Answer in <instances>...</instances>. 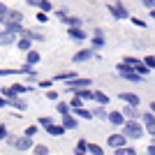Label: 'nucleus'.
I'll use <instances>...</instances> for the list:
<instances>
[{
	"label": "nucleus",
	"mask_w": 155,
	"mask_h": 155,
	"mask_svg": "<svg viewBox=\"0 0 155 155\" xmlns=\"http://www.w3.org/2000/svg\"><path fill=\"white\" fill-rule=\"evenodd\" d=\"M123 134L127 137V139H141L143 137V125L137 123V120H127V123L123 125Z\"/></svg>",
	"instance_id": "nucleus-1"
},
{
	"label": "nucleus",
	"mask_w": 155,
	"mask_h": 155,
	"mask_svg": "<svg viewBox=\"0 0 155 155\" xmlns=\"http://www.w3.org/2000/svg\"><path fill=\"white\" fill-rule=\"evenodd\" d=\"M9 143H12L14 148H19V150H30L32 148V139L30 137H9Z\"/></svg>",
	"instance_id": "nucleus-2"
},
{
	"label": "nucleus",
	"mask_w": 155,
	"mask_h": 155,
	"mask_svg": "<svg viewBox=\"0 0 155 155\" xmlns=\"http://www.w3.org/2000/svg\"><path fill=\"white\" fill-rule=\"evenodd\" d=\"M116 70H118V74H120L123 79H130V81H143V77H139V74H137V72L132 70V67H127L125 63H120V65L116 67Z\"/></svg>",
	"instance_id": "nucleus-3"
},
{
	"label": "nucleus",
	"mask_w": 155,
	"mask_h": 155,
	"mask_svg": "<svg viewBox=\"0 0 155 155\" xmlns=\"http://www.w3.org/2000/svg\"><path fill=\"white\" fill-rule=\"evenodd\" d=\"M88 86H93L91 79H72L70 84H67V91H70V93H77V91H84V88H88Z\"/></svg>",
	"instance_id": "nucleus-4"
},
{
	"label": "nucleus",
	"mask_w": 155,
	"mask_h": 155,
	"mask_svg": "<svg viewBox=\"0 0 155 155\" xmlns=\"http://www.w3.org/2000/svg\"><path fill=\"white\" fill-rule=\"evenodd\" d=\"M107 141H109L111 148H125V143H127V137H125V134H111Z\"/></svg>",
	"instance_id": "nucleus-5"
},
{
	"label": "nucleus",
	"mask_w": 155,
	"mask_h": 155,
	"mask_svg": "<svg viewBox=\"0 0 155 155\" xmlns=\"http://www.w3.org/2000/svg\"><path fill=\"white\" fill-rule=\"evenodd\" d=\"M93 58V49H81L72 56V63H84V60H91Z\"/></svg>",
	"instance_id": "nucleus-6"
},
{
	"label": "nucleus",
	"mask_w": 155,
	"mask_h": 155,
	"mask_svg": "<svg viewBox=\"0 0 155 155\" xmlns=\"http://www.w3.org/2000/svg\"><path fill=\"white\" fill-rule=\"evenodd\" d=\"M107 120H109L111 125H116V127H120V125H125L127 120H125V116L120 114V111H111L109 116H107Z\"/></svg>",
	"instance_id": "nucleus-7"
},
{
	"label": "nucleus",
	"mask_w": 155,
	"mask_h": 155,
	"mask_svg": "<svg viewBox=\"0 0 155 155\" xmlns=\"http://www.w3.org/2000/svg\"><path fill=\"white\" fill-rule=\"evenodd\" d=\"M21 21H23V14L21 12H7L2 23H5V26H14V23H21Z\"/></svg>",
	"instance_id": "nucleus-8"
},
{
	"label": "nucleus",
	"mask_w": 155,
	"mask_h": 155,
	"mask_svg": "<svg viewBox=\"0 0 155 155\" xmlns=\"http://www.w3.org/2000/svg\"><path fill=\"white\" fill-rule=\"evenodd\" d=\"M120 100H123V102H127V107H134V109L141 104L139 95H134V93H120Z\"/></svg>",
	"instance_id": "nucleus-9"
},
{
	"label": "nucleus",
	"mask_w": 155,
	"mask_h": 155,
	"mask_svg": "<svg viewBox=\"0 0 155 155\" xmlns=\"http://www.w3.org/2000/svg\"><path fill=\"white\" fill-rule=\"evenodd\" d=\"M109 12L116 16V19H130V12H125L123 5H109Z\"/></svg>",
	"instance_id": "nucleus-10"
},
{
	"label": "nucleus",
	"mask_w": 155,
	"mask_h": 155,
	"mask_svg": "<svg viewBox=\"0 0 155 155\" xmlns=\"http://www.w3.org/2000/svg\"><path fill=\"white\" fill-rule=\"evenodd\" d=\"M93 35H95V37H93V42H91V49H102L104 46V32L97 28V30H93Z\"/></svg>",
	"instance_id": "nucleus-11"
},
{
	"label": "nucleus",
	"mask_w": 155,
	"mask_h": 155,
	"mask_svg": "<svg viewBox=\"0 0 155 155\" xmlns=\"http://www.w3.org/2000/svg\"><path fill=\"white\" fill-rule=\"evenodd\" d=\"M14 42H16V35H14V32H9V30L0 32V44L2 46H9V44H14Z\"/></svg>",
	"instance_id": "nucleus-12"
},
{
	"label": "nucleus",
	"mask_w": 155,
	"mask_h": 155,
	"mask_svg": "<svg viewBox=\"0 0 155 155\" xmlns=\"http://www.w3.org/2000/svg\"><path fill=\"white\" fill-rule=\"evenodd\" d=\"M67 35H70L72 39H79V42L88 37V32H86V30H81V28H70V30H67Z\"/></svg>",
	"instance_id": "nucleus-13"
},
{
	"label": "nucleus",
	"mask_w": 155,
	"mask_h": 155,
	"mask_svg": "<svg viewBox=\"0 0 155 155\" xmlns=\"http://www.w3.org/2000/svg\"><path fill=\"white\" fill-rule=\"evenodd\" d=\"M7 104H9V107H14V109H19V111H26V107H28L21 97H9V100H7Z\"/></svg>",
	"instance_id": "nucleus-14"
},
{
	"label": "nucleus",
	"mask_w": 155,
	"mask_h": 155,
	"mask_svg": "<svg viewBox=\"0 0 155 155\" xmlns=\"http://www.w3.org/2000/svg\"><path fill=\"white\" fill-rule=\"evenodd\" d=\"M63 127L65 130H77L79 127L77 118H74V116H63Z\"/></svg>",
	"instance_id": "nucleus-15"
},
{
	"label": "nucleus",
	"mask_w": 155,
	"mask_h": 155,
	"mask_svg": "<svg viewBox=\"0 0 155 155\" xmlns=\"http://www.w3.org/2000/svg\"><path fill=\"white\" fill-rule=\"evenodd\" d=\"M74 97H79V100H95V93H93L91 88H84V91L74 93Z\"/></svg>",
	"instance_id": "nucleus-16"
},
{
	"label": "nucleus",
	"mask_w": 155,
	"mask_h": 155,
	"mask_svg": "<svg viewBox=\"0 0 155 155\" xmlns=\"http://www.w3.org/2000/svg\"><path fill=\"white\" fill-rule=\"evenodd\" d=\"M30 44H32V39H28V37H23V39H19V42H16V49H21V51H32L30 49Z\"/></svg>",
	"instance_id": "nucleus-17"
},
{
	"label": "nucleus",
	"mask_w": 155,
	"mask_h": 155,
	"mask_svg": "<svg viewBox=\"0 0 155 155\" xmlns=\"http://www.w3.org/2000/svg\"><path fill=\"white\" fill-rule=\"evenodd\" d=\"M143 123H146V130L155 127V114L153 111H146V114H143Z\"/></svg>",
	"instance_id": "nucleus-18"
},
{
	"label": "nucleus",
	"mask_w": 155,
	"mask_h": 155,
	"mask_svg": "<svg viewBox=\"0 0 155 155\" xmlns=\"http://www.w3.org/2000/svg\"><path fill=\"white\" fill-rule=\"evenodd\" d=\"M72 79H77V72H60L58 77H56V81H67L70 84Z\"/></svg>",
	"instance_id": "nucleus-19"
},
{
	"label": "nucleus",
	"mask_w": 155,
	"mask_h": 155,
	"mask_svg": "<svg viewBox=\"0 0 155 155\" xmlns=\"http://www.w3.org/2000/svg\"><path fill=\"white\" fill-rule=\"evenodd\" d=\"M26 56H28V58H26V65H30V67L39 63V53H37V51H28Z\"/></svg>",
	"instance_id": "nucleus-20"
},
{
	"label": "nucleus",
	"mask_w": 155,
	"mask_h": 155,
	"mask_svg": "<svg viewBox=\"0 0 155 155\" xmlns=\"http://www.w3.org/2000/svg\"><path fill=\"white\" fill-rule=\"evenodd\" d=\"M74 114H77L79 118H86V120H91V118H93V111L84 109V107H81V109H74Z\"/></svg>",
	"instance_id": "nucleus-21"
},
{
	"label": "nucleus",
	"mask_w": 155,
	"mask_h": 155,
	"mask_svg": "<svg viewBox=\"0 0 155 155\" xmlns=\"http://www.w3.org/2000/svg\"><path fill=\"white\" fill-rule=\"evenodd\" d=\"M46 132H49V134H53V137H60V134L65 132V127H63V125H51Z\"/></svg>",
	"instance_id": "nucleus-22"
},
{
	"label": "nucleus",
	"mask_w": 155,
	"mask_h": 155,
	"mask_svg": "<svg viewBox=\"0 0 155 155\" xmlns=\"http://www.w3.org/2000/svg\"><path fill=\"white\" fill-rule=\"evenodd\" d=\"M88 153L91 155H104L102 146H97V143H88Z\"/></svg>",
	"instance_id": "nucleus-23"
},
{
	"label": "nucleus",
	"mask_w": 155,
	"mask_h": 155,
	"mask_svg": "<svg viewBox=\"0 0 155 155\" xmlns=\"http://www.w3.org/2000/svg\"><path fill=\"white\" fill-rule=\"evenodd\" d=\"M56 16H58L60 21L67 23V19H70V9H65V7H63V9H56Z\"/></svg>",
	"instance_id": "nucleus-24"
},
{
	"label": "nucleus",
	"mask_w": 155,
	"mask_h": 155,
	"mask_svg": "<svg viewBox=\"0 0 155 155\" xmlns=\"http://www.w3.org/2000/svg\"><path fill=\"white\" fill-rule=\"evenodd\" d=\"M56 109H58V114H63V116H70L72 107L70 104H56Z\"/></svg>",
	"instance_id": "nucleus-25"
},
{
	"label": "nucleus",
	"mask_w": 155,
	"mask_h": 155,
	"mask_svg": "<svg viewBox=\"0 0 155 155\" xmlns=\"http://www.w3.org/2000/svg\"><path fill=\"white\" fill-rule=\"evenodd\" d=\"M95 102H100V104H109V95H104V93H95Z\"/></svg>",
	"instance_id": "nucleus-26"
},
{
	"label": "nucleus",
	"mask_w": 155,
	"mask_h": 155,
	"mask_svg": "<svg viewBox=\"0 0 155 155\" xmlns=\"http://www.w3.org/2000/svg\"><path fill=\"white\" fill-rule=\"evenodd\" d=\"M67 26H70V28H79V26H81V19H77V16H70V19H67Z\"/></svg>",
	"instance_id": "nucleus-27"
},
{
	"label": "nucleus",
	"mask_w": 155,
	"mask_h": 155,
	"mask_svg": "<svg viewBox=\"0 0 155 155\" xmlns=\"http://www.w3.org/2000/svg\"><path fill=\"white\" fill-rule=\"evenodd\" d=\"M39 9H42V12H51L53 7H51V2H49V0H39Z\"/></svg>",
	"instance_id": "nucleus-28"
},
{
	"label": "nucleus",
	"mask_w": 155,
	"mask_h": 155,
	"mask_svg": "<svg viewBox=\"0 0 155 155\" xmlns=\"http://www.w3.org/2000/svg\"><path fill=\"white\" fill-rule=\"evenodd\" d=\"M39 123H42V127H46V130L51 127V125H56V123L51 120V118H46V116H42V118H39Z\"/></svg>",
	"instance_id": "nucleus-29"
},
{
	"label": "nucleus",
	"mask_w": 155,
	"mask_h": 155,
	"mask_svg": "<svg viewBox=\"0 0 155 155\" xmlns=\"http://www.w3.org/2000/svg\"><path fill=\"white\" fill-rule=\"evenodd\" d=\"M134 114H137L134 107H125V109H123V116H127L130 120H132V116H134Z\"/></svg>",
	"instance_id": "nucleus-30"
},
{
	"label": "nucleus",
	"mask_w": 155,
	"mask_h": 155,
	"mask_svg": "<svg viewBox=\"0 0 155 155\" xmlns=\"http://www.w3.org/2000/svg\"><path fill=\"white\" fill-rule=\"evenodd\" d=\"M125 65H130V67H137V65H139V60L137 58H132V56H125V60H123Z\"/></svg>",
	"instance_id": "nucleus-31"
},
{
	"label": "nucleus",
	"mask_w": 155,
	"mask_h": 155,
	"mask_svg": "<svg viewBox=\"0 0 155 155\" xmlns=\"http://www.w3.org/2000/svg\"><path fill=\"white\" fill-rule=\"evenodd\" d=\"M81 102H84V100H79V97H72L70 107H72V109H81V107H84V104H81Z\"/></svg>",
	"instance_id": "nucleus-32"
},
{
	"label": "nucleus",
	"mask_w": 155,
	"mask_h": 155,
	"mask_svg": "<svg viewBox=\"0 0 155 155\" xmlns=\"http://www.w3.org/2000/svg\"><path fill=\"white\" fill-rule=\"evenodd\" d=\"M116 155H137L132 148H116Z\"/></svg>",
	"instance_id": "nucleus-33"
},
{
	"label": "nucleus",
	"mask_w": 155,
	"mask_h": 155,
	"mask_svg": "<svg viewBox=\"0 0 155 155\" xmlns=\"http://www.w3.org/2000/svg\"><path fill=\"white\" fill-rule=\"evenodd\" d=\"M77 150H88V141H86V139H79V143H77Z\"/></svg>",
	"instance_id": "nucleus-34"
},
{
	"label": "nucleus",
	"mask_w": 155,
	"mask_h": 155,
	"mask_svg": "<svg viewBox=\"0 0 155 155\" xmlns=\"http://www.w3.org/2000/svg\"><path fill=\"white\" fill-rule=\"evenodd\" d=\"M93 116H100V118H104V120H107V116H109V114H107V111H104L102 107H100V109H95V111H93Z\"/></svg>",
	"instance_id": "nucleus-35"
},
{
	"label": "nucleus",
	"mask_w": 155,
	"mask_h": 155,
	"mask_svg": "<svg viewBox=\"0 0 155 155\" xmlns=\"http://www.w3.org/2000/svg\"><path fill=\"white\" fill-rule=\"evenodd\" d=\"M35 134H37V127H35V125H30V127H26V137H30V139H32V137H35Z\"/></svg>",
	"instance_id": "nucleus-36"
},
{
	"label": "nucleus",
	"mask_w": 155,
	"mask_h": 155,
	"mask_svg": "<svg viewBox=\"0 0 155 155\" xmlns=\"http://www.w3.org/2000/svg\"><path fill=\"white\" fill-rule=\"evenodd\" d=\"M35 153L37 155H49V148H46V146H35Z\"/></svg>",
	"instance_id": "nucleus-37"
},
{
	"label": "nucleus",
	"mask_w": 155,
	"mask_h": 155,
	"mask_svg": "<svg viewBox=\"0 0 155 155\" xmlns=\"http://www.w3.org/2000/svg\"><path fill=\"white\" fill-rule=\"evenodd\" d=\"M143 65H146L148 70H150V67H155V58H153V56H146V60H143Z\"/></svg>",
	"instance_id": "nucleus-38"
},
{
	"label": "nucleus",
	"mask_w": 155,
	"mask_h": 155,
	"mask_svg": "<svg viewBox=\"0 0 155 155\" xmlns=\"http://www.w3.org/2000/svg\"><path fill=\"white\" fill-rule=\"evenodd\" d=\"M7 12H9V9H7V5H5V2H0V21L7 16Z\"/></svg>",
	"instance_id": "nucleus-39"
},
{
	"label": "nucleus",
	"mask_w": 155,
	"mask_h": 155,
	"mask_svg": "<svg viewBox=\"0 0 155 155\" xmlns=\"http://www.w3.org/2000/svg\"><path fill=\"white\" fill-rule=\"evenodd\" d=\"M46 97H49L51 102H56V100H58V93L56 91H46Z\"/></svg>",
	"instance_id": "nucleus-40"
},
{
	"label": "nucleus",
	"mask_w": 155,
	"mask_h": 155,
	"mask_svg": "<svg viewBox=\"0 0 155 155\" xmlns=\"http://www.w3.org/2000/svg\"><path fill=\"white\" fill-rule=\"evenodd\" d=\"M132 23H134V26H139V28H146V23H143L141 19H132Z\"/></svg>",
	"instance_id": "nucleus-41"
},
{
	"label": "nucleus",
	"mask_w": 155,
	"mask_h": 155,
	"mask_svg": "<svg viewBox=\"0 0 155 155\" xmlns=\"http://www.w3.org/2000/svg\"><path fill=\"white\" fill-rule=\"evenodd\" d=\"M53 86V81H42V84H39V88H51Z\"/></svg>",
	"instance_id": "nucleus-42"
},
{
	"label": "nucleus",
	"mask_w": 155,
	"mask_h": 155,
	"mask_svg": "<svg viewBox=\"0 0 155 155\" xmlns=\"http://www.w3.org/2000/svg\"><path fill=\"white\" fill-rule=\"evenodd\" d=\"M46 19H49V16H46V14H44V12H39V14H37V21H42V23H44V21H46Z\"/></svg>",
	"instance_id": "nucleus-43"
},
{
	"label": "nucleus",
	"mask_w": 155,
	"mask_h": 155,
	"mask_svg": "<svg viewBox=\"0 0 155 155\" xmlns=\"http://www.w3.org/2000/svg\"><path fill=\"white\" fill-rule=\"evenodd\" d=\"M141 2H143L146 7H153V9H155V0H141Z\"/></svg>",
	"instance_id": "nucleus-44"
},
{
	"label": "nucleus",
	"mask_w": 155,
	"mask_h": 155,
	"mask_svg": "<svg viewBox=\"0 0 155 155\" xmlns=\"http://www.w3.org/2000/svg\"><path fill=\"white\" fill-rule=\"evenodd\" d=\"M146 153H148V155H155V143H150V146H148V150H146Z\"/></svg>",
	"instance_id": "nucleus-45"
},
{
	"label": "nucleus",
	"mask_w": 155,
	"mask_h": 155,
	"mask_svg": "<svg viewBox=\"0 0 155 155\" xmlns=\"http://www.w3.org/2000/svg\"><path fill=\"white\" fill-rule=\"evenodd\" d=\"M0 139H7V130L5 127H0Z\"/></svg>",
	"instance_id": "nucleus-46"
},
{
	"label": "nucleus",
	"mask_w": 155,
	"mask_h": 155,
	"mask_svg": "<svg viewBox=\"0 0 155 155\" xmlns=\"http://www.w3.org/2000/svg\"><path fill=\"white\" fill-rule=\"evenodd\" d=\"M28 5H35V7H39V0H26Z\"/></svg>",
	"instance_id": "nucleus-47"
},
{
	"label": "nucleus",
	"mask_w": 155,
	"mask_h": 155,
	"mask_svg": "<svg viewBox=\"0 0 155 155\" xmlns=\"http://www.w3.org/2000/svg\"><path fill=\"white\" fill-rule=\"evenodd\" d=\"M0 107H7V100H5V97H0Z\"/></svg>",
	"instance_id": "nucleus-48"
},
{
	"label": "nucleus",
	"mask_w": 155,
	"mask_h": 155,
	"mask_svg": "<svg viewBox=\"0 0 155 155\" xmlns=\"http://www.w3.org/2000/svg\"><path fill=\"white\" fill-rule=\"evenodd\" d=\"M74 155H86V153H84V150H74Z\"/></svg>",
	"instance_id": "nucleus-49"
},
{
	"label": "nucleus",
	"mask_w": 155,
	"mask_h": 155,
	"mask_svg": "<svg viewBox=\"0 0 155 155\" xmlns=\"http://www.w3.org/2000/svg\"><path fill=\"white\" fill-rule=\"evenodd\" d=\"M150 111H153V114H155V102H150Z\"/></svg>",
	"instance_id": "nucleus-50"
},
{
	"label": "nucleus",
	"mask_w": 155,
	"mask_h": 155,
	"mask_svg": "<svg viewBox=\"0 0 155 155\" xmlns=\"http://www.w3.org/2000/svg\"><path fill=\"white\" fill-rule=\"evenodd\" d=\"M150 16H153V19H155V9H153V12H150Z\"/></svg>",
	"instance_id": "nucleus-51"
},
{
	"label": "nucleus",
	"mask_w": 155,
	"mask_h": 155,
	"mask_svg": "<svg viewBox=\"0 0 155 155\" xmlns=\"http://www.w3.org/2000/svg\"><path fill=\"white\" fill-rule=\"evenodd\" d=\"M0 32H2V30H0Z\"/></svg>",
	"instance_id": "nucleus-52"
}]
</instances>
